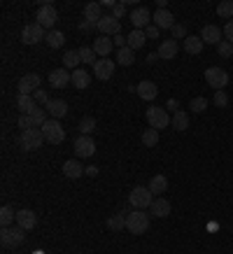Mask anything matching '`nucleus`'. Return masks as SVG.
<instances>
[{
  "label": "nucleus",
  "instance_id": "f257e3e1",
  "mask_svg": "<svg viewBox=\"0 0 233 254\" xmlns=\"http://www.w3.org/2000/svg\"><path fill=\"white\" fill-rule=\"evenodd\" d=\"M149 229V215L145 210H133L126 215V231L133 236H142Z\"/></svg>",
  "mask_w": 233,
  "mask_h": 254
},
{
  "label": "nucleus",
  "instance_id": "f03ea898",
  "mask_svg": "<svg viewBox=\"0 0 233 254\" xmlns=\"http://www.w3.org/2000/svg\"><path fill=\"white\" fill-rule=\"evenodd\" d=\"M128 203L135 210H147L154 203V193L149 191V187H133L128 193Z\"/></svg>",
  "mask_w": 233,
  "mask_h": 254
},
{
  "label": "nucleus",
  "instance_id": "7ed1b4c3",
  "mask_svg": "<svg viewBox=\"0 0 233 254\" xmlns=\"http://www.w3.org/2000/svg\"><path fill=\"white\" fill-rule=\"evenodd\" d=\"M40 131L45 135V142H52V145H61L63 140H65V128L58 124V119H47L40 126Z\"/></svg>",
  "mask_w": 233,
  "mask_h": 254
},
{
  "label": "nucleus",
  "instance_id": "20e7f679",
  "mask_svg": "<svg viewBox=\"0 0 233 254\" xmlns=\"http://www.w3.org/2000/svg\"><path fill=\"white\" fill-rule=\"evenodd\" d=\"M19 145H21V149H26V152H35V149H40V147L45 145V135H42V131H40L38 126H33L28 131H21Z\"/></svg>",
  "mask_w": 233,
  "mask_h": 254
},
{
  "label": "nucleus",
  "instance_id": "39448f33",
  "mask_svg": "<svg viewBox=\"0 0 233 254\" xmlns=\"http://www.w3.org/2000/svg\"><path fill=\"white\" fill-rule=\"evenodd\" d=\"M171 117H168V112L161 108V105H149L147 108V124L149 128H156V131H161V128H166V126H171Z\"/></svg>",
  "mask_w": 233,
  "mask_h": 254
},
{
  "label": "nucleus",
  "instance_id": "423d86ee",
  "mask_svg": "<svg viewBox=\"0 0 233 254\" xmlns=\"http://www.w3.org/2000/svg\"><path fill=\"white\" fill-rule=\"evenodd\" d=\"M56 21H58V14H56L54 5H40V9L35 12V23L42 26L45 31H54Z\"/></svg>",
  "mask_w": 233,
  "mask_h": 254
},
{
  "label": "nucleus",
  "instance_id": "0eeeda50",
  "mask_svg": "<svg viewBox=\"0 0 233 254\" xmlns=\"http://www.w3.org/2000/svg\"><path fill=\"white\" fill-rule=\"evenodd\" d=\"M205 82H208L215 91H224V86L229 84V72L219 65H212V68L205 70Z\"/></svg>",
  "mask_w": 233,
  "mask_h": 254
},
{
  "label": "nucleus",
  "instance_id": "6e6552de",
  "mask_svg": "<svg viewBox=\"0 0 233 254\" xmlns=\"http://www.w3.org/2000/svg\"><path fill=\"white\" fill-rule=\"evenodd\" d=\"M23 240H26V231L21 226H9V229L0 231V243L5 247H19L23 245Z\"/></svg>",
  "mask_w": 233,
  "mask_h": 254
},
{
  "label": "nucleus",
  "instance_id": "1a4fd4ad",
  "mask_svg": "<svg viewBox=\"0 0 233 254\" xmlns=\"http://www.w3.org/2000/svg\"><path fill=\"white\" fill-rule=\"evenodd\" d=\"M47 33L49 31H45L38 23H28V26H23V31H21V42L23 45H38L40 40L47 38Z\"/></svg>",
  "mask_w": 233,
  "mask_h": 254
},
{
  "label": "nucleus",
  "instance_id": "9d476101",
  "mask_svg": "<svg viewBox=\"0 0 233 254\" xmlns=\"http://www.w3.org/2000/svg\"><path fill=\"white\" fill-rule=\"evenodd\" d=\"M75 154H77V159H91L96 154V142L91 135H79L75 140Z\"/></svg>",
  "mask_w": 233,
  "mask_h": 254
},
{
  "label": "nucleus",
  "instance_id": "9b49d317",
  "mask_svg": "<svg viewBox=\"0 0 233 254\" xmlns=\"http://www.w3.org/2000/svg\"><path fill=\"white\" fill-rule=\"evenodd\" d=\"M40 86V75L38 72H28V75H23L19 79V84H16V91L21 93V96H33V93L38 91Z\"/></svg>",
  "mask_w": 233,
  "mask_h": 254
},
{
  "label": "nucleus",
  "instance_id": "f8f14e48",
  "mask_svg": "<svg viewBox=\"0 0 233 254\" xmlns=\"http://www.w3.org/2000/svg\"><path fill=\"white\" fill-rule=\"evenodd\" d=\"M96 31H101V35H108V38H115V35H119V31H121V26H119V21H116L112 14H105L98 21V26H96Z\"/></svg>",
  "mask_w": 233,
  "mask_h": 254
},
{
  "label": "nucleus",
  "instance_id": "ddd939ff",
  "mask_svg": "<svg viewBox=\"0 0 233 254\" xmlns=\"http://www.w3.org/2000/svg\"><path fill=\"white\" fill-rule=\"evenodd\" d=\"M72 82V72H68L65 68H56L49 72V84L52 89H65Z\"/></svg>",
  "mask_w": 233,
  "mask_h": 254
},
{
  "label": "nucleus",
  "instance_id": "4468645a",
  "mask_svg": "<svg viewBox=\"0 0 233 254\" xmlns=\"http://www.w3.org/2000/svg\"><path fill=\"white\" fill-rule=\"evenodd\" d=\"M152 19H154V26L159 31H173V26H175V16H173V12H168V9L154 12Z\"/></svg>",
  "mask_w": 233,
  "mask_h": 254
},
{
  "label": "nucleus",
  "instance_id": "2eb2a0df",
  "mask_svg": "<svg viewBox=\"0 0 233 254\" xmlns=\"http://www.w3.org/2000/svg\"><path fill=\"white\" fill-rule=\"evenodd\" d=\"M128 19H131V23L138 28V31H142V28H147L149 21H152V14H149V9L147 7H135L128 14Z\"/></svg>",
  "mask_w": 233,
  "mask_h": 254
},
{
  "label": "nucleus",
  "instance_id": "dca6fc26",
  "mask_svg": "<svg viewBox=\"0 0 233 254\" xmlns=\"http://www.w3.org/2000/svg\"><path fill=\"white\" fill-rule=\"evenodd\" d=\"M115 68H116V65L110 61V59H98V61H96V65H93V75L105 82V79H110L112 75H115Z\"/></svg>",
  "mask_w": 233,
  "mask_h": 254
},
{
  "label": "nucleus",
  "instance_id": "f3484780",
  "mask_svg": "<svg viewBox=\"0 0 233 254\" xmlns=\"http://www.w3.org/2000/svg\"><path fill=\"white\" fill-rule=\"evenodd\" d=\"M16 226H21L23 231H31L38 226V215L33 210H19L16 212Z\"/></svg>",
  "mask_w": 233,
  "mask_h": 254
},
{
  "label": "nucleus",
  "instance_id": "a211bd4d",
  "mask_svg": "<svg viewBox=\"0 0 233 254\" xmlns=\"http://www.w3.org/2000/svg\"><path fill=\"white\" fill-rule=\"evenodd\" d=\"M47 115L52 117V119H61V117L68 115V103L61 98H52L49 103H47Z\"/></svg>",
  "mask_w": 233,
  "mask_h": 254
},
{
  "label": "nucleus",
  "instance_id": "6ab92c4d",
  "mask_svg": "<svg viewBox=\"0 0 233 254\" xmlns=\"http://www.w3.org/2000/svg\"><path fill=\"white\" fill-rule=\"evenodd\" d=\"M222 35H224V31L217 28V26H212V23L203 26V31H201V40L205 45H219V42H222Z\"/></svg>",
  "mask_w": 233,
  "mask_h": 254
},
{
  "label": "nucleus",
  "instance_id": "aec40b11",
  "mask_svg": "<svg viewBox=\"0 0 233 254\" xmlns=\"http://www.w3.org/2000/svg\"><path fill=\"white\" fill-rule=\"evenodd\" d=\"M135 93H138L142 100H154L159 96V89H156L154 82H149V79H142L140 84H135Z\"/></svg>",
  "mask_w": 233,
  "mask_h": 254
},
{
  "label": "nucleus",
  "instance_id": "412c9836",
  "mask_svg": "<svg viewBox=\"0 0 233 254\" xmlns=\"http://www.w3.org/2000/svg\"><path fill=\"white\" fill-rule=\"evenodd\" d=\"M112 49H115V42H112V38H108V35H98L96 42H93V52L101 56V59H108Z\"/></svg>",
  "mask_w": 233,
  "mask_h": 254
},
{
  "label": "nucleus",
  "instance_id": "4be33fe9",
  "mask_svg": "<svg viewBox=\"0 0 233 254\" xmlns=\"http://www.w3.org/2000/svg\"><path fill=\"white\" fill-rule=\"evenodd\" d=\"M86 173V168L82 166V161H75V159H68L63 163V175L70 177V180H79V177Z\"/></svg>",
  "mask_w": 233,
  "mask_h": 254
},
{
  "label": "nucleus",
  "instance_id": "5701e85b",
  "mask_svg": "<svg viewBox=\"0 0 233 254\" xmlns=\"http://www.w3.org/2000/svg\"><path fill=\"white\" fill-rule=\"evenodd\" d=\"M103 5L101 2H89L84 7V21H89L91 26H98V21L103 19Z\"/></svg>",
  "mask_w": 233,
  "mask_h": 254
},
{
  "label": "nucleus",
  "instance_id": "b1692460",
  "mask_svg": "<svg viewBox=\"0 0 233 254\" xmlns=\"http://www.w3.org/2000/svg\"><path fill=\"white\" fill-rule=\"evenodd\" d=\"M171 203H168V200H166V198H161V196H156V198H154V203H152V208H149V215H152V217H161V219H163V217H168V215H171Z\"/></svg>",
  "mask_w": 233,
  "mask_h": 254
},
{
  "label": "nucleus",
  "instance_id": "393cba45",
  "mask_svg": "<svg viewBox=\"0 0 233 254\" xmlns=\"http://www.w3.org/2000/svg\"><path fill=\"white\" fill-rule=\"evenodd\" d=\"M177 52H179L177 40H166V42L159 45V52H156V54H159V59H166V61H168V59H175Z\"/></svg>",
  "mask_w": 233,
  "mask_h": 254
},
{
  "label": "nucleus",
  "instance_id": "a878e982",
  "mask_svg": "<svg viewBox=\"0 0 233 254\" xmlns=\"http://www.w3.org/2000/svg\"><path fill=\"white\" fill-rule=\"evenodd\" d=\"M145 42H147L145 31H138V28H135V31H131L128 35H126V45L131 47L133 52H135V49H142V47H145Z\"/></svg>",
  "mask_w": 233,
  "mask_h": 254
},
{
  "label": "nucleus",
  "instance_id": "bb28decb",
  "mask_svg": "<svg viewBox=\"0 0 233 254\" xmlns=\"http://www.w3.org/2000/svg\"><path fill=\"white\" fill-rule=\"evenodd\" d=\"M203 42L201 40V35H186V40H184V52L186 54H191V56H196V54H201L203 52Z\"/></svg>",
  "mask_w": 233,
  "mask_h": 254
},
{
  "label": "nucleus",
  "instance_id": "cd10ccee",
  "mask_svg": "<svg viewBox=\"0 0 233 254\" xmlns=\"http://www.w3.org/2000/svg\"><path fill=\"white\" fill-rule=\"evenodd\" d=\"M72 86L75 89H89L91 86V77H89V72L84 68L72 70Z\"/></svg>",
  "mask_w": 233,
  "mask_h": 254
},
{
  "label": "nucleus",
  "instance_id": "c85d7f7f",
  "mask_svg": "<svg viewBox=\"0 0 233 254\" xmlns=\"http://www.w3.org/2000/svg\"><path fill=\"white\" fill-rule=\"evenodd\" d=\"M16 110H19V112H21V115H31L33 110L38 108V105H35V98H33V96H21V93H19V96H16Z\"/></svg>",
  "mask_w": 233,
  "mask_h": 254
},
{
  "label": "nucleus",
  "instance_id": "c756f323",
  "mask_svg": "<svg viewBox=\"0 0 233 254\" xmlns=\"http://www.w3.org/2000/svg\"><path fill=\"white\" fill-rule=\"evenodd\" d=\"M147 187H149V191L154 193V196H163V191L168 189V180H166L163 175H154L152 180H149Z\"/></svg>",
  "mask_w": 233,
  "mask_h": 254
},
{
  "label": "nucleus",
  "instance_id": "7c9ffc66",
  "mask_svg": "<svg viewBox=\"0 0 233 254\" xmlns=\"http://www.w3.org/2000/svg\"><path fill=\"white\" fill-rule=\"evenodd\" d=\"M133 61H135V52H133L128 45L121 47V49H116V63H119V65H133Z\"/></svg>",
  "mask_w": 233,
  "mask_h": 254
},
{
  "label": "nucleus",
  "instance_id": "2f4dec72",
  "mask_svg": "<svg viewBox=\"0 0 233 254\" xmlns=\"http://www.w3.org/2000/svg\"><path fill=\"white\" fill-rule=\"evenodd\" d=\"M45 40H47V45H49V49H61L65 45V35L61 31H49Z\"/></svg>",
  "mask_w": 233,
  "mask_h": 254
},
{
  "label": "nucleus",
  "instance_id": "473e14b6",
  "mask_svg": "<svg viewBox=\"0 0 233 254\" xmlns=\"http://www.w3.org/2000/svg\"><path fill=\"white\" fill-rule=\"evenodd\" d=\"M173 128H175V131H186V128H189V115H186V112H182V110H177V112H175V117H173Z\"/></svg>",
  "mask_w": 233,
  "mask_h": 254
},
{
  "label": "nucleus",
  "instance_id": "72a5a7b5",
  "mask_svg": "<svg viewBox=\"0 0 233 254\" xmlns=\"http://www.w3.org/2000/svg\"><path fill=\"white\" fill-rule=\"evenodd\" d=\"M108 229H110V231H124V229H126V215H124V212L108 217Z\"/></svg>",
  "mask_w": 233,
  "mask_h": 254
},
{
  "label": "nucleus",
  "instance_id": "f704fd0d",
  "mask_svg": "<svg viewBox=\"0 0 233 254\" xmlns=\"http://www.w3.org/2000/svg\"><path fill=\"white\" fill-rule=\"evenodd\" d=\"M12 222H16V212L9 205H2V210H0V224H2V229H9Z\"/></svg>",
  "mask_w": 233,
  "mask_h": 254
},
{
  "label": "nucleus",
  "instance_id": "c9c22d12",
  "mask_svg": "<svg viewBox=\"0 0 233 254\" xmlns=\"http://www.w3.org/2000/svg\"><path fill=\"white\" fill-rule=\"evenodd\" d=\"M79 52V59H82V63H86V65H96V61H98V59H96V52H93V47H79L77 49Z\"/></svg>",
  "mask_w": 233,
  "mask_h": 254
},
{
  "label": "nucleus",
  "instance_id": "e433bc0d",
  "mask_svg": "<svg viewBox=\"0 0 233 254\" xmlns=\"http://www.w3.org/2000/svg\"><path fill=\"white\" fill-rule=\"evenodd\" d=\"M156 142H159V131H156V128H145V131H142V145L156 147Z\"/></svg>",
  "mask_w": 233,
  "mask_h": 254
},
{
  "label": "nucleus",
  "instance_id": "4c0bfd02",
  "mask_svg": "<svg viewBox=\"0 0 233 254\" xmlns=\"http://www.w3.org/2000/svg\"><path fill=\"white\" fill-rule=\"evenodd\" d=\"M79 63H82L79 52H65V54H63V65H65V68H75V70H77Z\"/></svg>",
  "mask_w": 233,
  "mask_h": 254
},
{
  "label": "nucleus",
  "instance_id": "58836bf2",
  "mask_svg": "<svg viewBox=\"0 0 233 254\" xmlns=\"http://www.w3.org/2000/svg\"><path fill=\"white\" fill-rule=\"evenodd\" d=\"M217 14L222 16V19H229V21H231V16H233V2H231V0L219 2V5H217Z\"/></svg>",
  "mask_w": 233,
  "mask_h": 254
},
{
  "label": "nucleus",
  "instance_id": "ea45409f",
  "mask_svg": "<svg viewBox=\"0 0 233 254\" xmlns=\"http://www.w3.org/2000/svg\"><path fill=\"white\" fill-rule=\"evenodd\" d=\"M93 128H96V119H93V117H84V119L79 122V133H82V135H91Z\"/></svg>",
  "mask_w": 233,
  "mask_h": 254
},
{
  "label": "nucleus",
  "instance_id": "a19ab883",
  "mask_svg": "<svg viewBox=\"0 0 233 254\" xmlns=\"http://www.w3.org/2000/svg\"><path fill=\"white\" fill-rule=\"evenodd\" d=\"M217 52L222 59H229V56H233V42H229V40H222L217 45Z\"/></svg>",
  "mask_w": 233,
  "mask_h": 254
},
{
  "label": "nucleus",
  "instance_id": "79ce46f5",
  "mask_svg": "<svg viewBox=\"0 0 233 254\" xmlns=\"http://www.w3.org/2000/svg\"><path fill=\"white\" fill-rule=\"evenodd\" d=\"M31 119H33V124H35V126H42V124L47 122V110L45 108H35L31 112Z\"/></svg>",
  "mask_w": 233,
  "mask_h": 254
},
{
  "label": "nucleus",
  "instance_id": "37998d69",
  "mask_svg": "<svg viewBox=\"0 0 233 254\" xmlns=\"http://www.w3.org/2000/svg\"><path fill=\"white\" fill-rule=\"evenodd\" d=\"M16 126H19L21 131H28V128H33V126H35V124H33L31 115H21V117H19V122H16Z\"/></svg>",
  "mask_w": 233,
  "mask_h": 254
},
{
  "label": "nucleus",
  "instance_id": "c03bdc74",
  "mask_svg": "<svg viewBox=\"0 0 233 254\" xmlns=\"http://www.w3.org/2000/svg\"><path fill=\"white\" fill-rule=\"evenodd\" d=\"M215 105H217V108H226V105H229L226 91H215Z\"/></svg>",
  "mask_w": 233,
  "mask_h": 254
},
{
  "label": "nucleus",
  "instance_id": "a18cd8bd",
  "mask_svg": "<svg viewBox=\"0 0 233 254\" xmlns=\"http://www.w3.org/2000/svg\"><path fill=\"white\" fill-rule=\"evenodd\" d=\"M177 38L186 40V26L184 23H175V26H173V40H177Z\"/></svg>",
  "mask_w": 233,
  "mask_h": 254
},
{
  "label": "nucleus",
  "instance_id": "49530a36",
  "mask_svg": "<svg viewBox=\"0 0 233 254\" xmlns=\"http://www.w3.org/2000/svg\"><path fill=\"white\" fill-rule=\"evenodd\" d=\"M205 108H208V100L205 98H194L191 100V110H194V112H203Z\"/></svg>",
  "mask_w": 233,
  "mask_h": 254
},
{
  "label": "nucleus",
  "instance_id": "de8ad7c7",
  "mask_svg": "<svg viewBox=\"0 0 233 254\" xmlns=\"http://www.w3.org/2000/svg\"><path fill=\"white\" fill-rule=\"evenodd\" d=\"M112 16H115L116 21L121 19V16H126V2H119L115 9H112Z\"/></svg>",
  "mask_w": 233,
  "mask_h": 254
},
{
  "label": "nucleus",
  "instance_id": "09e8293b",
  "mask_svg": "<svg viewBox=\"0 0 233 254\" xmlns=\"http://www.w3.org/2000/svg\"><path fill=\"white\" fill-rule=\"evenodd\" d=\"M33 98H35V103H45V105L49 103V96H47L45 89H38V91L33 93Z\"/></svg>",
  "mask_w": 233,
  "mask_h": 254
},
{
  "label": "nucleus",
  "instance_id": "8fccbe9b",
  "mask_svg": "<svg viewBox=\"0 0 233 254\" xmlns=\"http://www.w3.org/2000/svg\"><path fill=\"white\" fill-rule=\"evenodd\" d=\"M145 35H147V38H152V40L159 38V28H156L154 23H149L147 28H145Z\"/></svg>",
  "mask_w": 233,
  "mask_h": 254
},
{
  "label": "nucleus",
  "instance_id": "3c124183",
  "mask_svg": "<svg viewBox=\"0 0 233 254\" xmlns=\"http://www.w3.org/2000/svg\"><path fill=\"white\" fill-rule=\"evenodd\" d=\"M222 31H224V35H226V40H229V42H233V19L229 23H226L224 28H222Z\"/></svg>",
  "mask_w": 233,
  "mask_h": 254
},
{
  "label": "nucleus",
  "instance_id": "603ef678",
  "mask_svg": "<svg viewBox=\"0 0 233 254\" xmlns=\"http://www.w3.org/2000/svg\"><path fill=\"white\" fill-rule=\"evenodd\" d=\"M112 42H115L119 49H121V47H126V38L121 35V33H119V35H115V38H112Z\"/></svg>",
  "mask_w": 233,
  "mask_h": 254
},
{
  "label": "nucleus",
  "instance_id": "864d4df0",
  "mask_svg": "<svg viewBox=\"0 0 233 254\" xmlns=\"http://www.w3.org/2000/svg\"><path fill=\"white\" fill-rule=\"evenodd\" d=\"M91 28H96V26H91L89 21H82V23H79V31H82V33H89Z\"/></svg>",
  "mask_w": 233,
  "mask_h": 254
},
{
  "label": "nucleus",
  "instance_id": "5fc2aeb1",
  "mask_svg": "<svg viewBox=\"0 0 233 254\" xmlns=\"http://www.w3.org/2000/svg\"><path fill=\"white\" fill-rule=\"evenodd\" d=\"M101 5H103V7H108V9H115L116 5H119V2H115V0H103Z\"/></svg>",
  "mask_w": 233,
  "mask_h": 254
},
{
  "label": "nucleus",
  "instance_id": "6e6d98bb",
  "mask_svg": "<svg viewBox=\"0 0 233 254\" xmlns=\"http://www.w3.org/2000/svg\"><path fill=\"white\" fill-rule=\"evenodd\" d=\"M84 175H89V177H96L98 175V168H96V166H89V168H86V173Z\"/></svg>",
  "mask_w": 233,
  "mask_h": 254
},
{
  "label": "nucleus",
  "instance_id": "4d7b16f0",
  "mask_svg": "<svg viewBox=\"0 0 233 254\" xmlns=\"http://www.w3.org/2000/svg\"><path fill=\"white\" fill-rule=\"evenodd\" d=\"M168 110H173V112H177V100H175V98L168 100Z\"/></svg>",
  "mask_w": 233,
  "mask_h": 254
},
{
  "label": "nucleus",
  "instance_id": "13d9d810",
  "mask_svg": "<svg viewBox=\"0 0 233 254\" xmlns=\"http://www.w3.org/2000/svg\"><path fill=\"white\" fill-rule=\"evenodd\" d=\"M156 59H159V54H149V56H147V63H154Z\"/></svg>",
  "mask_w": 233,
  "mask_h": 254
}]
</instances>
